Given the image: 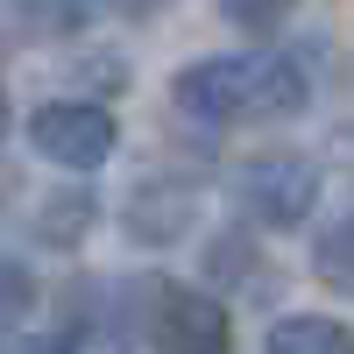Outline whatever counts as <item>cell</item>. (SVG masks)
<instances>
[{
    "label": "cell",
    "instance_id": "obj_1",
    "mask_svg": "<svg viewBox=\"0 0 354 354\" xmlns=\"http://www.w3.org/2000/svg\"><path fill=\"white\" fill-rule=\"evenodd\" d=\"M312 85L305 71L277 50H227V57H198L170 78V106L198 128H248V121H290L305 113Z\"/></svg>",
    "mask_w": 354,
    "mask_h": 354
},
{
    "label": "cell",
    "instance_id": "obj_2",
    "mask_svg": "<svg viewBox=\"0 0 354 354\" xmlns=\"http://www.w3.org/2000/svg\"><path fill=\"white\" fill-rule=\"evenodd\" d=\"M28 149H36L43 163L57 170H106L113 149H121V113L100 106V100H43V106H28Z\"/></svg>",
    "mask_w": 354,
    "mask_h": 354
},
{
    "label": "cell",
    "instance_id": "obj_3",
    "mask_svg": "<svg viewBox=\"0 0 354 354\" xmlns=\"http://www.w3.org/2000/svg\"><path fill=\"white\" fill-rule=\"evenodd\" d=\"M142 333L163 354H234L227 298H213L198 283H149L142 290Z\"/></svg>",
    "mask_w": 354,
    "mask_h": 354
},
{
    "label": "cell",
    "instance_id": "obj_4",
    "mask_svg": "<svg viewBox=\"0 0 354 354\" xmlns=\"http://www.w3.org/2000/svg\"><path fill=\"white\" fill-rule=\"evenodd\" d=\"M234 198L248 205L255 227L290 234V227H305L312 205H319V163H305V156H255L241 170V185H234Z\"/></svg>",
    "mask_w": 354,
    "mask_h": 354
},
{
    "label": "cell",
    "instance_id": "obj_5",
    "mask_svg": "<svg viewBox=\"0 0 354 354\" xmlns=\"http://www.w3.org/2000/svg\"><path fill=\"white\" fill-rule=\"evenodd\" d=\"M170 0H15V28L21 36H71V28H100V21H149Z\"/></svg>",
    "mask_w": 354,
    "mask_h": 354
},
{
    "label": "cell",
    "instance_id": "obj_6",
    "mask_svg": "<svg viewBox=\"0 0 354 354\" xmlns=\"http://www.w3.org/2000/svg\"><path fill=\"white\" fill-rule=\"evenodd\" d=\"M262 354H354V326L326 319V312H290V319L270 326Z\"/></svg>",
    "mask_w": 354,
    "mask_h": 354
},
{
    "label": "cell",
    "instance_id": "obj_7",
    "mask_svg": "<svg viewBox=\"0 0 354 354\" xmlns=\"http://www.w3.org/2000/svg\"><path fill=\"white\" fill-rule=\"evenodd\" d=\"M93 220H100L93 192H57V198H43V213H36V241L43 248H78Z\"/></svg>",
    "mask_w": 354,
    "mask_h": 354
},
{
    "label": "cell",
    "instance_id": "obj_8",
    "mask_svg": "<svg viewBox=\"0 0 354 354\" xmlns=\"http://www.w3.org/2000/svg\"><path fill=\"white\" fill-rule=\"evenodd\" d=\"M312 270L326 277L333 290H354V213H340V220L312 241Z\"/></svg>",
    "mask_w": 354,
    "mask_h": 354
},
{
    "label": "cell",
    "instance_id": "obj_9",
    "mask_svg": "<svg viewBox=\"0 0 354 354\" xmlns=\"http://www.w3.org/2000/svg\"><path fill=\"white\" fill-rule=\"evenodd\" d=\"M21 312H28V270L8 262V319H21Z\"/></svg>",
    "mask_w": 354,
    "mask_h": 354
},
{
    "label": "cell",
    "instance_id": "obj_10",
    "mask_svg": "<svg viewBox=\"0 0 354 354\" xmlns=\"http://www.w3.org/2000/svg\"><path fill=\"white\" fill-rule=\"evenodd\" d=\"M8 354H71V347H64V340H50V333H15Z\"/></svg>",
    "mask_w": 354,
    "mask_h": 354
}]
</instances>
